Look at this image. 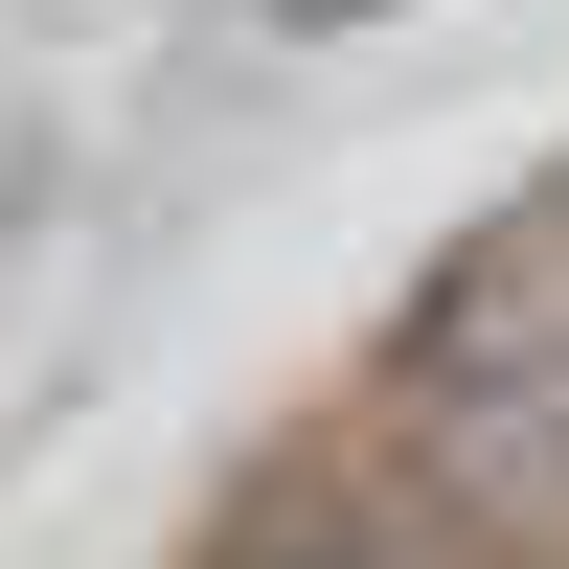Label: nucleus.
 I'll return each instance as SVG.
<instances>
[{
	"mask_svg": "<svg viewBox=\"0 0 569 569\" xmlns=\"http://www.w3.org/2000/svg\"><path fill=\"white\" fill-rule=\"evenodd\" d=\"M388 410L433 433V479H456V501H501V525H547V501H569V160H547V182H501V206L410 273Z\"/></svg>",
	"mask_w": 569,
	"mask_h": 569,
	"instance_id": "obj_1",
	"label": "nucleus"
},
{
	"mask_svg": "<svg viewBox=\"0 0 569 569\" xmlns=\"http://www.w3.org/2000/svg\"><path fill=\"white\" fill-rule=\"evenodd\" d=\"M206 569H388V525H365V501H251Z\"/></svg>",
	"mask_w": 569,
	"mask_h": 569,
	"instance_id": "obj_2",
	"label": "nucleus"
},
{
	"mask_svg": "<svg viewBox=\"0 0 569 569\" xmlns=\"http://www.w3.org/2000/svg\"><path fill=\"white\" fill-rule=\"evenodd\" d=\"M273 23H388V0H273Z\"/></svg>",
	"mask_w": 569,
	"mask_h": 569,
	"instance_id": "obj_3",
	"label": "nucleus"
}]
</instances>
